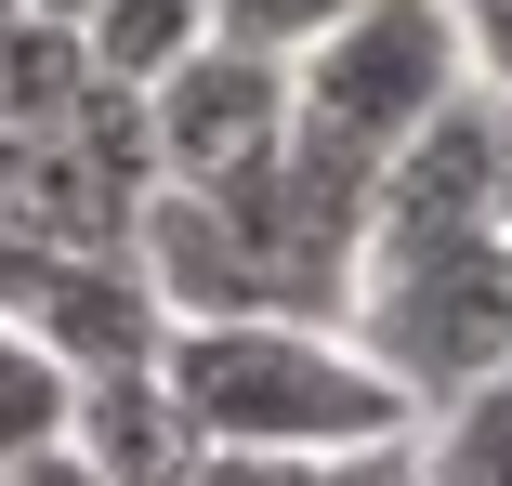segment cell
Here are the masks:
<instances>
[{
    "label": "cell",
    "mask_w": 512,
    "mask_h": 486,
    "mask_svg": "<svg viewBox=\"0 0 512 486\" xmlns=\"http://www.w3.org/2000/svg\"><path fill=\"white\" fill-rule=\"evenodd\" d=\"M66 447L106 473V486H184L197 473V434H184V408H171V381L158 368H119V381H79V421H66Z\"/></svg>",
    "instance_id": "8"
},
{
    "label": "cell",
    "mask_w": 512,
    "mask_h": 486,
    "mask_svg": "<svg viewBox=\"0 0 512 486\" xmlns=\"http://www.w3.org/2000/svg\"><path fill=\"white\" fill-rule=\"evenodd\" d=\"M355 14V0H211V40H237V53H276V66H302L329 27Z\"/></svg>",
    "instance_id": "13"
},
{
    "label": "cell",
    "mask_w": 512,
    "mask_h": 486,
    "mask_svg": "<svg viewBox=\"0 0 512 486\" xmlns=\"http://www.w3.org/2000/svg\"><path fill=\"white\" fill-rule=\"evenodd\" d=\"M92 92H106V79H92V53H79V27H53V14H27V0H14V14H0V132H53L66 106H92Z\"/></svg>",
    "instance_id": "9"
},
{
    "label": "cell",
    "mask_w": 512,
    "mask_h": 486,
    "mask_svg": "<svg viewBox=\"0 0 512 486\" xmlns=\"http://www.w3.org/2000/svg\"><path fill=\"white\" fill-rule=\"evenodd\" d=\"M145 106V158L158 184H250L289 158V66L276 53H237V40H197L171 79L132 92Z\"/></svg>",
    "instance_id": "5"
},
{
    "label": "cell",
    "mask_w": 512,
    "mask_h": 486,
    "mask_svg": "<svg viewBox=\"0 0 512 486\" xmlns=\"http://www.w3.org/2000/svg\"><path fill=\"white\" fill-rule=\"evenodd\" d=\"M0 486H106V473H92L79 447H40V460H14V473H0Z\"/></svg>",
    "instance_id": "18"
},
{
    "label": "cell",
    "mask_w": 512,
    "mask_h": 486,
    "mask_svg": "<svg viewBox=\"0 0 512 486\" xmlns=\"http://www.w3.org/2000/svg\"><path fill=\"white\" fill-rule=\"evenodd\" d=\"M158 381H171V408H184L197 447L355 460V447H407L421 434V408L316 316H184L158 342Z\"/></svg>",
    "instance_id": "1"
},
{
    "label": "cell",
    "mask_w": 512,
    "mask_h": 486,
    "mask_svg": "<svg viewBox=\"0 0 512 486\" xmlns=\"http://www.w3.org/2000/svg\"><path fill=\"white\" fill-rule=\"evenodd\" d=\"M197 40H211V0H92V14H79V53H92V79H106V92L171 79Z\"/></svg>",
    "instance_id": "10"
},
{
    "label": "cell",
    "mask_w": 512,
    "mask_h": 486,
    "mask_svg": "<svg viewBox=\"0 0 512 486\" xmlns=\"http://www.w3.org/2000/svg\"><path fill=\"white\" fill-rule=\"evenodd\" d=\"M27 14H53V27H79V14H92V0H27Z\"/></svg>",
    "instance_id": "20"
},
{
    "label": "cell",
    "mask_w": 512,
    "mask_h": 486,
    "mask_svg": "<svg viewBox=\"0 0 512 486\" xmlns=\"http://www.w3.org/2000/svg\"><path fill=\"white\" fill-rule=\"evenodd\" d=\"M486 132H499V184H512V92H486Z\"/></svg>",
    "instance_id": "19"
},
{
    "label": "cell",
    "mask_w": 512,
    "mask_h": 486,
    "mask_svg": "<svg viewBox=\"0 0 512 486\" xmlns=\"http://www.w3.org/2000/svg\"><path fill=\"white\" fill-rule=\"evenodd\" d=\"M184 486H316V460H276V447H197Z\"/></svg>",
    "instance_id": "14"
},
{
    "label": "cell",
    "mask_w": 512,
    "mask_h": 486,
    "mask_svg": "<svg viewBox=\"0 0 512 486\" xmlns=\"http://www.w3.org/2000/svg\"><path fill=\"white\" fill-rule=\"evenodd\" d=\"M0 14H14V0H0Z\"/></svg>",
    "instance_id": "21"
},
{
    "label": "cell",
    "mask_w": 512,
    "mask_h": 486,
    "mask_svg": "<svg viewBox=\"0 0 512 486\" xmlns=\"http://www.w3.org/2000/svg\"><path fill=\"white\" fill-rule=\"evenodd\" d=\"M342 342H355L421 421H434L447 395H473V381H499V368H512V224L355 250Z\"/></svg>",
    "instance_id": "2"
},
{
    "label": "cell",
    "mask_w": 512,
    "mask_h": 486,
    "mask_svg": "<svg viewBox=\"0 0 512 486\" xmlns=\"http://www.w3.org/2000/svg\"><path fill=\"white\" fill-rule=\"evenodd\" d=\"M316 486H421V434H407V447H355V460H316Z\"/></svg>",
    "instance_id": "17"
},
{
    "label": "cell",
    "mask_w": 512,
    "mask_h": 486,
    "mask_svg": "<svg viewBox=\"0 0 512 486\" xmlns=\"http://www.w3.org/2000/svg\"><path fill=\"white\" fill-rule=\"evenodd\" d=\"M460 53H473V92H512V0H460Z\"/></svg>",
    "instance_id": "15"
},
{
    "label": "cell",
    "mask_w": 512,
    "mask_h": 486,
    "mask_svg": "<svg viewBox=\"0 0 512 486\" xmlns=\"http://www.w3.org/2000/svg\"><path fill=\"white\" fill-rule=\"evenodd\" d=\"M473 224H512L486 92H460L447 119H421V132L381 158V184H368V250H394V237H473Z\"/></svg>",
    "instance_id": "6"
},
{
    "label": "cell",
    "mask_w": 512,
    "mask_h": 486,
    "mask_svg": "<svg viewBox=\"0 0 512 486\" xmlns=\"http://www.w3.org/2000/svg\"><path fill=\"white\" fill-rule=\"evenodd\" d=\"M473 92V53H460V0H355V14L289 66V145L342 171V184H381V158L447 119Z\"/></svg>",
    "instance_id": "3"
},
{
    "label": "cell",
    "mask_w": 512,
    "mask_h": 486,
    "mask_svg": "<svg viewBox=\"0 0 512 486\" xmlns=\"http://www.w3.org/2000/svg\"><path fill=\"white\" fill-rule=\"evenodd\" d=\"M66 421H79V368L27 316H0V473L40 460V447H66Z\"/></svg>",
    "instance_id": "11"
},
{
    "label": "cell",
    "mask_w": 512,
    "mask_h": 486,
    "mask_svg": "<svg viewBox=\"0 0 512 486\" xmlns=\"http://www.w3.org/2000/svg\"><path fill=\"white\" fill-rule=\"evenodd\" d=\"M145 198H158L145 106H132V92H92V106H66L53 132L14 145V198H0V211H14L40 250H132Z\"/></svg>",
    "instance_id": "4"
},
{
    "label": "cell",
    "mask_w": 512,
    "mask_h": 486,
    "mask_svg": "<svg viewBox=\"0 0 512 486\" xmlns=\"http://www.w3.org/2000/svg\"><path fill=\"white\" fill-rule=\"evenodd\" d=\"M27 329H40L79 381H119V368H158L171 303L145 289V263H132V250H53V276H40Z\"/></svg>",
    "instance_id": "7"
},
{
    "label": "cell",
    "mask_w": 512,
    "mask_h": 486,
    "mask_svg": "<svg viewBox=\"0 0 512 486\" xmlns=\"http://www.w3.org/2000/svg\"><path fill=\"white\" fill-rule=\"evenodd\" d=\"M421 486H512V368L421 421Z\"/></svg>",
    "instance_id": "12"
},
{
    "label": "cell",
    "mask_w": 512,
    "mask_h": 486,
    "mask_svg": "<svg viewBox=\"0 0 512 486\" xmlns=\"http://www.w3.org/2000/svg\"><path fill=\"white\" fill-rule=\"evenodd\" d=\"M40 276H53V250H40L14 211H0V316H27V303H40Z\"/></svg>",
    "instance_id": "16"
}]
</instances>
